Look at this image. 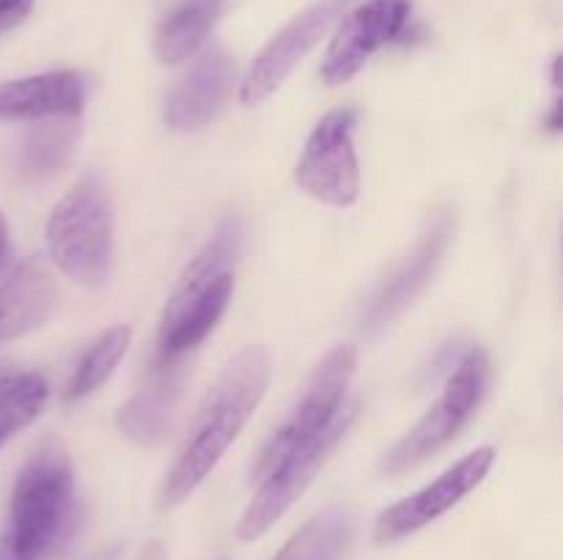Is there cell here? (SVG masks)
Wrapping results in <instances>:
<instances>
[{
  "instance_id": "obj_25",
  "label": "cell",
  "mask_w": 563,
  "mask_h": 560,
  "mask_svg": "<svg viewBox=\"0 0 563 560\" xmlns=\"http://www.w3.org/2000/svg\"><path fill=\"white\" fill-rule=\"evenodd\" d=\"M561 110H563L561 99H555V102H553V110H550V119H548V130L553 132V135H559V132H561V126H563Z\"/></svg>"
},
{
  "instance_id": "obj_3",
  "label": "cell",
  "mask_w": 563,
  "mask_h": 560,
  "mask_svg": "<svg viewBox=\"0 0 563 560\" xmlns=\"http://www.w3.org/2000/svg\"><path fill=\"white\" fill-rule=\"evenodd\" d=\"M242 250V223L225 217L212 239L187 264L168 296L157 327L159 360H185L218 327L234 294V267Z\"/></svg>"
},
{
  "instance_id": "obj_10",
  "label": "cell",
  "mask_w": 563,
  "mask_h": 560,
  "mask_svg": "<svg viewBox=\"0 0 563 560\" xmlns=\"http://www.w3.org/2000/svg\"><path fill=\"white\" fill-rule=\"evenodd\" d=\"M341 0H319V3L308 5L306 11L295 16L291 22H286L278 33L273 36V42L256 55V60L247 69L245 80L240 86V99L247 108H256L264 99L273 97L280 86L286 82V77L295 71V66L311 53L319 44V38L328 33V27L333 25L335 16H339Z\"/></svg>"
},
{
  "instance_id": "obj_19",
  "label": "cell",
  "mask_w": 563,
  "mask_h": 560,
  "mask_svg": "<svg viewBox=\"0 0 563 560\" xmlns=\"http://www.w3.org/2000/svg\"><path fill=\"white\" fill-rule=\"evenodd\" d=\"M80 137L77 115H58L44 119L31 126L20 152V168L27 176H53L66 168Z\"/></svg>"
},
{
  "instance_id": "obj_16",
  "label": "cell",
  "mask_w": 563,
  "mask_h": 560,
  "mask_svg": "<svg viewBox=\"0 0 563 560\" xmlns=\"http://www.w3.org/2000/svg\"><path fill=\"white\" fill-rule=\"evenodd\" d=\"M55 285L42 258H27L0 280V344L22 338L47 322Z\"/></svg>"
},
{
  "instance_id": "obj_18",
  "label": "cell",
  "mask_w": 563,
  "mask_h": 560,
  "mask_svg": "<svg viewBox=\"0 0 563 560\" xmlns=\"http://www.w3.org/2000/svg\"><path fill=\"white\" fill-rule=\"evenodd\" d=\"M355 533L352 511L344 505H330L308 519L273 560H341Z\"/></svg>"
},
{
  "instance_id": "obj_29",
  "label": "cell",
  "mask_w": 563,
  "mask_h": 560,
  "mask_svg": "<svg viewBox=\"0 0 563 560\" xmlns=\"http://www.w3.org/2000/svg\"><path fill=\"white\" fill-rule=\"evenodd\" d=\"M3 379H5V371H0V382H3Z\"/></svg>"
},
{
  "instance_id": "obj_4",
  "label": "cell",
  "mask_w": 563,
  "mask_h": 560,
  "mask_svg": "<svg viewBox=\"0 0 563 560\" xmlns=\"http://www.w3.org/2000/svg\"><path fill=\"white\" fill-rule=\"evenodd\" d=\"M47 250L75 283L99 289L113 275V198L99 173H86L55 203L47 220Z\"/></svg>"
},
{
  "instance_id": "obj_24",
  "label": "cell",
  "mask_w": 563,
  "mask_h": 560,
  "mask_svg": "<svg viewBox=\"0 0 563 560\" xmlns=\"http://www.w3.org/2000/svg\"><path fill=\"white\" fill-rule=\"evenodd\" d=\"M137 560H168V552H165V547L159 541H148L141 549V555H137Z\"/></svg>"
},
{
  "instance_id": "obj_23",
  "label": "cell",
  "mask_w": 563,
  "mask_h": 560,
  "mask_svg": "<svg viewBox=\"0 0 563 560\" xmlns=\"http://www.w3.org/2000/svg\"><path fill=\"white\" fill-rule=\"evenodd\" d=\"M11 269V236H9V223H5V214L0 212V280L9 275Z\"/></svg>"
},
{
  "instance_id": "obj_26",
  "label": "cell",
  "mask_w": 563,
  "mask_h": 560,
  "mask_svg": "<svg viewBox=\"0 0 563 560\" xmlns=\"http://www.w3.org/2000/svg\"><path fill=\"white\" fill-rule=\"evenodd\" d=\"M553 86L561 88V55L553 58Z\"/></svg>"
},
{
  "instance_id": "obj_13",
  "label": "cell",
  "mask_w": 563,
  "mask_h": 560,
  "mask_svg": "<svg viewBox=\"0 0 563 560\" xmlns=\"http://www.w3.org/2000/svg\"><path fill=\"white\" fill-rule=\"evenodd\" d=\"M234 86V58L212 47L190 66L165 102V124L176 132H196L218 119Z\"/></svg>"
},
{
  "instance_id": "obj_14",
  "label": "cell",
  "mask_w": 563,
  "mask_h": 560,
  "mask_svg": "<svg viewBox=\"0 0 563 560\" xmlns=\"http://www.w3.org/2000/svg\"><path fill=\"white\" fill-rule=\"evenodd\" d=\"M185 360H159L152 379L115 412V426L132 443L152 448L168 437L185 388Z\"/></svg>"
},
{
  "instance_id": "obj_2",
  "label": "cell",
  "mask_w": 563,
  "mask_h": 560,
  "mask_svg": "<svg viewBox=\"0 0 563 560\" xmlns=\"http://www.w3.org/2000/svg\"><path fill=\"white\" fill-rule=\"evenodd\" d=\"M75 525V472L60 443L47 439L16 475L0 560H49Z\"/></svg>"
},
{
  "instance_id": "obj_15",
  "label": "cell",
  "mask_w": 563,
  "mask_h": 560,
  "mask_svg": "<svg viewBox=\"0 0 563 560\" xmlns=\"http://www.w3.org/2000/svg\"><path fill=\"white\" fill-rule=\"evenodd\" d=\"M86 86L77 71H44L0 82V121H44L80 115Z\"/></svg>"
},
{
  "instance_id": "obj_6",
  "label": "cell",
  "mask_w": 563,
  "mask_h": 560,
  "mask_svg": "<svg viewBox=\"0 0 563 560\" xmlns=\"http://www.w3.org/2000/svg\"><path fill=\"white\" fill-rule=\"evenodd\" d=\"M357 417V401L344 404L333 423L317 437L302 443L300 448L289 450L280 461H275L262 478H258V492L247 503L245 514H242L240 525H236V538L240 541H256L262 538L297 500L302 497L308 486H311L313 475L322 470L324 461L335 450V445L346 437Z\"/></svg>"
},
{
  "instance_id": "obj_8",
  "label": "cell",
  "mask_w": 563,
  "mask_h": 560,
  "mask_svg": "<svg viewBox=\"0 0 563 560\" xmlns=\"http://www.w3.org/2000/svg\"><path fill=\"white\" fill-rule=\"evenodd\" d=\"M355 124V110L341 108L313 126L295 170L297 184L313 201L346 209L361 195V165L352 141Z\"/></svg>"
},
{
  "instance_id": "obj_5",
  "label": "cell",
  "mask_w": 563,
  "mask_h": 560,
  "mask_svg": "<svg viewBox=\"0 0 563 560\" xmlns=\"http://www.w3.org/2000/svg\"><path fill=\"white\" fill-rule=\"evenodd\" d=\"M489 384V357L487 351L471 346L465 355L456 360L454 371L449 373L443 395L438 404L416 423L412 432H407L394 448L385 453L383 472L388 475H401L412 470L429 456L438 453L440 448L451 443L456 434L465 428V423L476 415L478 404L484 401Z\"/></svg>"
},
{
  "instance_id": "obj_20",
  "label": "cell",
  "mask_w": 563,
  "mask_h": 560,
  "mask_svg": "<svg viewBox=\"0 0 563 560\" xmlns=\"http://www.w3.org/2000/svg\"><path fill=\"white\" fill-rule=\"evenodd\" d=\"M132 340V329L119 324V327H110L108 333L99 335L91 346L86 349V355L80 357V362L71 371L69 382H66L64 399L69 401H80L86 395H91L93 390L102 388L113 371L119 368V362L124 360L126 349H130Z\"/></svg>"
},
{
  "instance_id": "obj_21",
  "label": "cell",
  "mask_w": 563,
  "mask_h": 560,
  "mask_svg": "<svg viewBox=\"0 0 563 560\" xmlns=\"http://www.w3.org/2000/svg\"><path fill=\"white\" fill-rule=\"evenodd\" d=\"M49 384L42 373H5L0 382V432L14 437L44 410Z\"/></svg>"
},
{
  "instance_id": "obj_9",
  "label": "cell",
  "mask_w": 563,
  "mask_h": 560,
  "mask_svg": "<svg viewBox=\"0 0 563 560\" xmlns=\"http://www.w3.org/2000/svg\"><path fill=\"white\" fill-rule=\"evenodd\" d=\"M495 464V448L493 445H484L476 448L473 453H467L465 459L456 461L454 467L443 472V475L434 478L432 483H427L423 489H418L410 497L399 500L396 505L385 508L383 514L374 522V541L377 544H396L401 538L412 536V533L423 530L427 525H432L434 519H440L443 514H449L451 508L462 503L473 489L482 486L484 478L489 475Z\"/></svg>"
},
{
  "instance_id": "obj_12",
  "label": "cell",
  "mask_w": 563,
  "mask_h": 560,
  "mask_svg": "<svg viewBox=\"0 0 563 560\" xmlns=\"http://www.w3.org/2000/svg\"><path fill=\"white\" fill-rule=\"evenodd\" d=\"M451 236H454V217L449 212H440L427 225V231L416 242L410 256L396 267V272L374 294L372 305L363 313V333H379V329L388 327L399 313H405L418 300V294L432 283Z\"/></svg>"
},
{
  "instance_id": "obj_1",
  "label": "cell",
  "mask_w": 563,
  "mask_h": 560,
  "mask_svg": "<svg viewBox=\"0 0 563 560\" xmlns=\"http://www.w3.org/2000/svg\"><path fill=\"white\" fill-rule=\"evenodd\" d=\"M273 377V360L264 346H245L229 360L218 384L198 410L179 459L174 461L159 489V508L185 503L218 467L245 423L262 404Z\"/></svg>"
},
{
  "instance_id": "obj_27",
  "label": "cell",
  "mask_w": 563,
  "mask_h": 560,
  "mask_svg": "<svg viewBox=\"0 0 563 560\" xmlns=\"http://www.w3.org/2000/svg\"><path fill=\"white\" fill-rule=\"evenodd\" d=\"M115 555H119V549H108V552H99L93 560H115Z\"/></svg>"
},
{
  "instance_id": "obj_28",
  "label": "cell",
  "mask_w": 563,
  "mask_h": 560,
  "mask_svg": "<svg viewBox=\"0 0 563 560\" xmlns=\"http://www.w3.org/2000/svg\"><path fill=\"white\" fill-rule=\"evenodd\" d=\"M9 439H11V437H9V434H3V432H0V448H3V445H5V443H9Z\"/></svg>"
},
{
  "instance_id": "obj_17",
  "label": "cell",
  "mask_w": 563,
  "mask_h": 560,
  "mask_svg": "<svg viewBox=\"0 0 563 560\" xmlns=\"http://www.w3.org/2000/svg\"><path fill=\"white\" fill-rule=\"evenodd\" d=\"M229 0H185L176 5L154 33V55L163 64H181L192 58L212 33Z\"/></svg>"
},
{
  "instance_id": "obj_7",
  "label": "cell",
  "mask_w": 563,
  "mask_h": 560,
  "mask_svg": "<svg viewBox=\"0 0 563 560\" xmlns=\"http://www.w3.org/2000/svg\"><path fill=\"white\" fill-rule=\"evenodd\" d=\"M355 371V346L341 344L335 346L333 351H328V357L319 362L311 382L306 384V393L297 401L295 410L289 412L284 426H280L278 432L269 437V443L264 445L262 456H258V461L253 464V481H258L275 461H280L289 450L300 448L302 443L317 437L319 432H324V428L339 417V412L344 410L346 390H350Z\"/></svg>"
},
{
  "instance_id": "obj_22",
  "label": "cell",
  "mask_w": 563,
  "mask_h": 560,
  "mask_svg": "<svg viewBox=\"0 0 563 560\" xmlns=\"http://www.w3.org/2000/svg\"><path fill=\"white\" fill-rule=\"evenodd\" d=\"M33 5H36V0H0V33L20 25L31 14Z\"/></svg>"
},
{
  "instance_id": "obj_11",
  "label": "cell",
  "mask_w": 563,
  "mask_h": 560,
  "mask_svg": "<svg viewBox=\"0 0 563 560\" xmlns=\"http://www.w3.org/2000/svg\"><path fill=\"white\" fill-rule=\"evenodd\" d=\"M410 20V0H368L357 5L335 31L322 64V80L328 86H344L374 53L396 42Z\"/></svg>"
}]
</instances>
